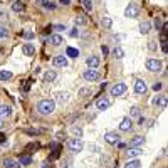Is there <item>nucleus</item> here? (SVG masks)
Instances as JSON below:
<instances>
[{
    "label": "nucleus",
    "instance_id": "nucleus-1",
    "mask_svg": "<svg viewBox=\"0 0 168 168\" xmlns=\"http://www.w3.org/2000/svg\"><path fill=\"white\" fill-rule=\"evenodd\" d=\"M54 109H56V103L52 99H42L37 104V111L40 114H51L54 113Z\"/></svg>",
    "mask_w": 168,
    "mask_h": 168
},
{
    "label": "nucleus",
    "instance_id": "nucleus-2",
    "mask_svg": "<svg viewBox=\"0 0 168 168\" xmlns=\"http://www.w3.org/2000/svg\"><path fill=\"white\" fill-rule=\"evenodd\" d=\"M67 148L71 150V151L79 153V151H83L84 145H83V141H81L79 138H71V140H67Z\"/></svg>",
    "mask_w": 168,
    "mask_h": 168
},
{
    "label": "nucleus",
    "instance_id": "nucleus-3",
    "mask_svg": "<svg viewBox=\"0 0 168 168\" xmlns=\"http://www.w3.org/2000/svg\"><path fill=\"white\" fill-rule=\"evenodd\" d=\"M138 14H140V9H138V5L136 3H128V7L125 9V17H128V19H134V17H138Z\"/></svg>",
    "mask_w": 168,
    "mask_h": 168
},
{
    "label": "nucleus",
    "instance_id": "nucleus-4",
    "mask_svg": "<svg viewBox=\"0 0 168 168\" xmlns=\"http://www.w3.org/2000/svg\"><path fill=\"white\" fill-rule=\"evenodd\" d=\"M146 69H148V71H151V72H158V71H161V61L150 57V59L146 61Z\"/></svg>",
    "mask_w": 168,
    "mask_h": 168
},
{
    "label": "nucleus",
    "instance_id": "nucleus-5",
    "mask_svg": "<svg viewBox=\"0 0 168 168\" xmlns=\"http://www.w3.org/2000/svg\"><path fill=\"white\" fill-rule=\"evenodd\" d=\"M120 138L121 136L116 133V131H109V133L104 134V141L109 143V145H118V143H120Z\"/></svg>",
    "mask_w": 168,
    "mask_h": 168
},
{
    "label": "nucleus",
    "instance_id": "nucleus-6",
    "mask_svg": "<svg viewBox=\"0 0 168 168\" xmlns=\"http://www.w3.org/2000/svg\"><path fill=\"white\" fill-rule=\"evenodd\" d=\"M126 93V84L125 83H118V84H114L113 88H111V96H121V94H125Z\"/></svg>",
    "mask_w": 168,
    "mask_h": 168
},
{
    "label": "nucleus",
    "instance_id": "nucleus-7",
    "mask_svg": "<svg viewBox=\"0 0 168 168\" xmlns=\"http://www.w3.org/2000/svg\"><path fill=\"white\" fill-rule=\"evenodd\" d=\"M83 77H84L86 81H96V79H99V72H98L96 69L89 67L88 71L83 72Z\"/></svg>",
    "mask_w": 168,
    "mask_h": 168
},
{
    "label": "nucleus",
    "instance_id": "nucleus-8",
    "mask_svg": "<svg viewBox=\"0 0 168 168\" xmlns=\"http://www.w3.org/2000/svg\"><path fill=\"white\" fill-rule=\"evenodd\" d=\"M146 91H148L146 83L143 79H138L136 83H134V93H136V94H146Z\"/></svg>",
    "mask_w": 168,
    "mask_h": 168
},
{
    "label": "nucleus",
    "instance_id": "nucleus-9",
    "mask_svg": "<svg viewBox=\"0 0 168 168\" xmlns=\"http://www.w3.org/2000/svg\"><path fill=\"white\" fill-rule=\"evenodd\" d=\"M52 64H54L56 67H66V66H67V57L66 56H56L54 59H52Z\"/></svg>",
    "mask_w": 168,
    "mask_h": 168
},
{
    "label": "nucleus",
    "instance_id": "nucleus-10",
    "mask_svg": "<svg viewBox=\"0 0 168 168\" xmlns=\"http://www.w3.org/2000/svg\"><path fill=\"white\" fill-rule=\"evenodd\" d=\"M109 99L108 98H99V99L96 101V106H98V109H99V111H104L106 108H109Z\"/></svg>",
    "mask_w": 168,
    "mask_h": 168
},
{
    "label": "nucleus",
    "instance_id": "nucleus-11",
    "mask_svg": "<svg viewBox=\"0 0 168 168\" xmlns=\"http://www.w3.org/2000/svg\"><path fill=\"white\" fill-rule=\"evenodd\" d=\"M131 126H133V121H131V118H123L121 123H120V129H121V131H129Z\"/></svg>",
    "mask_w": 168,
    "mask_h": 168
},
{
    "label": "nucleus",
    "instance_id": "nucleus-12",
    "mask_svg": "<svg viewBox=\"0 0 168 168\" xmlns=\"http://www.w3.org/2000/svg\"><path fill=\"white\" fill-rule=\"evenodd\" d=\"M141 153H143V150L140 148V146H134V148H129L128 151H126V157L128 158H138Z\"/></svg>",
    "mask_w": 168,
    "mask_h": 168
},
{
    "label": "nucleus",
    "instance_id": "nucleus-13",
    "mask_svg": "<svg viewBox=\"0 0 168 168\" xmlns=\"http://www.w3.org/2000/svg\"><path fill=\"white\" fill-rule=\"evenodd\" d=\"M12 114V108L5 104H0V118H9Z\"/></svg>",
    "mask_w": 168,
    "mask_h": 168
},
{
    "label": "nucleus",
    "instance_id": "nucleus-14",
    "mask_svg": "<svg viewBox=\"0 0 168 168\" xmlns=\"http://www.w3.org/2000/svg\"><path fill=\"white\" fill-rule=\"evenodd\" d=\"M56 99H57V103L66 104L69 101V93H57L56 94Z\"/></svg>",
    "mask_w": 168,
    "mask_h": 168
},
{
    "label": "nucleus",
    "instance_id": "nucleus-15",
    "mask_svg": "<svg viewBox=\"0 0 168 168\" xmlns=\"http://www.w3.org/2000/svg\"><path fill=\"white\" fill-rule=\"evenodd\" d=\"M143 143H145V138L143 136H134V138H131V141H129V145H131V148H134V146H141Z\"/></svg>",
    "mask_w": 168,
    "mask_h": 168
},
{
    "label": "nucleus",
    "instance_id": "nucleus-16",
    "mask_svg": "<svg viewBox=\"0 0 168 168\" xmlns=\"http://www.w3.org/2000/svg\"><path fill=\"white\" fill-rule=\"evenodd\" d=\"M86 64L89 66V67H93V69H96L98 66H99V59H98L96 56H91V57H88L86 59Z\"/></svg>",
    "mask_w": 168,
    "mask_h": 168
},
{
    "label": "nucleus",
    "instance_id": "nucleus-17",
    "mask_svg": "<svg viewBox=\"0 0 168 168\" xmlns=\"http://www.w3.org/2000/svg\"><path fill=\"white\" fill-rule=\"evenodd\" d=\"M22 52H24V56H34V52H35V47L32 46V44H24V47H22Z\"/></svg>",
    "mask_w": 168,
    "mask_h": 168
},
{
    "label": "nucleus",
    "instance_id": "nucleus-18",
    "mask_svg": "<svg viewBox=\"0 0 168 168\" xmlns=\"http://www.w3.org/2000/svg\"><path fill=\"white\" fill-rule=\"evenodd\" d=\"M150 30H151V24L148 22V20H145V22H141L140 24V32L141 34H150Z\"/></svg>",
    "mask_w": 168,
    "mask_h": 168
},
{
    "label": "nucleus",
    "instance_id": "nucleus-19",
    "mask_svg": "<svg viewBox=\"0 0 168 168\" xmlns=\"http://www.w3.org/2000/svg\"><path fill=\"white\" fill-rule=\"evenodd\" d=\"M153 104H155V106H160V108H165V106H166V98H165V96L155 98V99H153Z\"/></svg>",
    "mask_w": 168,
    "mask_h": 168
},
{
    "label": "nucleus",
    "instance_id": "nucleus-20",
    "mask_svg": "<svg viewBox=\"0 0 168 168\" xmlns=\"http://www.w3.org/2000/svg\"><path fill=\"white\" fill-rule=\"evenodd\" d=\"M49 42H51L52 46H61V44H62V37H61L59 34H54V35H51Z\"/></svg>",
    "mask_w": 168,
    "mask_h": 168
},
{
    "label": "nucleus",
    "instance_id": "nucleus-21",
    "mask_svg": "<svg viewBox=\"0 0 168 168\" xmlns=\"http://www.w3.org/2000/svg\"><path fill=\"white\" fill-rule=\"evenodd\" d=\"M57 77V74H56V71H47L46 74H44V81H46V83H52V81H54Z\"/></svg>",
    "mask_w": 168,
    "mask_h": 168
},
{
    "label": "nucleus",
    "instance_id": "nucleus-22",
    "mask_svg": "<svg viewBox=\"0 0 168 168\" xmlns=\"http://www.w3.org/2000/svg\"><path fill=\"white\" fill-rule=\"evenodd\" d=\"M19 163H20V165H30V163H32V157H30V155H20Z\"/></svg>",
    "mask_w": 168,
    "mask_h": 168
},
{
    "label": "nucleus",
    "instance_id": "nucleus-23",
    "mask_svg": "<svg viewBox=\"0 0 168 168\" xmlns=\"http://www.w3.org/2000/svg\"><path fill=\"white\" fill-rule=\"evenodd\" d=\"M140 160H134V158H129V161L125 165V168H140Z\"/></svg>",
    "mask_w": 168,
    "mask_h": 168
},
{
    "label": "nucleus",
    "instance_id": "nucleus-24",
    "mask_svg": "<svg viewBox=\"0 0 168 168\" xmlns=\"http://www.w3.org/2000/svg\"><path fill=\"white\" fill-rule=\"evenodd\" d=\"M3 166L5 168H17V161L12 160V158H5L3 160Z\"/></svg>",
    "mask_w": 168,
    "mask_h": 168
},
{
    "label": "nucleus",
    "instance_id": "nucleus-25",
    "mask_svg": "<svg viewBox=\"0 0 168 168\" xmlns=\"http://www.w3.org/2000/svg\"><path fill=\"white\" fill-rule=\"evenodd\" d=\"M86 24H88V19H86V15L77 14V17H76V25H86Z\"/></svg>",
    "mask_w": 168,
    "mask_h": 168
},
{
    "label": "nucleus",
    "instance_id": "nucleus-26",
    "mask_svg": "<svg viewBox=\"0 0 168 168\" xmlns=\"http://www.w3.org/2000/svg\"><path fill=\"white\" fill-rule=\"evenodd\" d=\"M12 72L10 71H0V81H9V79H12Z\"/></svg>",
    "mask_w": 168,
    "mask_h": 168
},
{
    "label": "nucleus",
    "instance_id": "nucleus-27",
    "mask_svg": "<svg viewBox=\"0 0 168 168\" xmlns=\"http://www.w3.org/2000/svg\"><path fill=\"white\" fill-rule=\"evenodd\" d=\"M101 24H103V27H104V29H109V27H111V24H113V20H111V17L104 15L103 20H101Z\"/></svg>",
    "mask_w": 168,
    "mask_h": 168
},
{
    "label": "nucleus",
    "instance_id": "nucleus-28",
    "mask_svg": "<svg viewBox=\"0 0 168 168\" xmlns=\"http://www.w3.org/2000/svg\"><path fill=\"white\" fill-rule=\"evenodd\" d=\"M67 57H77L79 56V51H77V49H74V47H67Z\"/></svg>",
    "mask_w": 168,
    "mask_h": 168
},
{
    "label": "nucleus",
    "instance_id": "nucleus-29",
    "mask_svg": "<svg viewBox=\"0 0 168 168\" xmlns=\"http://www.w3.org/2000/svg\"><path fill=\"white\" fill-rule=\"evenodd\" d=\"M113 56L116 57V59H123V56H125V52H123V49L121 47H116L113 51Z\"/></svg>",
    "mask_w": 168,
    "mask_h": 168
},
{
    "label": "nucleus",
    "instance_id": "nucleus-30",
    "mask_svg": "<svg viewBox=\"0 0 168 168\" xmlns=\"http://www.w3.org/2000/svg\"><path fill=\"white\" fill-rule=\"evenodd\" d=\"M12 9H14V12H22L24 10V3L22 2H14V5H12Z\"/></svg>",
    "mask_w": 168,
    "mask_h": 168
},
{
    "label": "nucleus",
    "instance_id": "nucleus-31",
    "mask_svg": "<svg viewBox=\"0 0 168 168\" xmlns=\"http://www.w3.org/2000/svg\"><path fill=\"white\" fill-rule=\"evenodd\" d=\"M129 118H140V109H138L136 106H133V108L129 109Z\"/></svg>",
    "mask_w": 168,
    "mask_h": 168
},
{
    "label": "nucleus",
    "instance_id": "nucleus-32",
    "mask_svg": "<svg viewBox=\"0 0 168 168\" xmlns=\"http://www.w3.org/2000/svg\"><path fill=\"white\" fill-rule=\"evenodd\" d=\"M83 3H84V9L88 10V12H91V10H93V3H91V0H83Z\"/></svg>",
    "mask_w": 168,
    "mask_h": 168
},
{
    "label": "nucleus",
    "instance_id": "nucleus-33",
    "mask_svg": "<svg viewBox=\"0 0 168 168\" xmlns=\"http://www.w3.org/2000/svg\"><path fill=\"white\" fill-rule=\"evenodd\" d=\"M7 35H9V29H7V27H0V39L7 37Z\"/></svg>",
    "mask_w": 168,
    "mask_h": 168
},
{
    "label": "nucleus",
    "instance_id": "nucleus-34",
    "mask_svg": "<svg viewBox=\"0 0 168 168\" xmlns=\"http://www.w3.org/2000/svg\"><path fill=\"white\" fill-rule=\"evenodd\" d=\"M161 25H163V24H161V19L157 17V19H155V27H157L158 30H160V29H161Z\"/></svg>",
    "mask_w": 168,
    "mask_h": 168
},
{
    "label": "nucleus",
    "instance_id": "nucleus-35",
    "mask_svg": "<svg viewBox=\"0 0 168 168\" xmlns=\"http://www.w3.org/2000/svg\"><path fill=\"white\" fill-rule=\"evenodd\" d=\"M72 133H74L77 138H81V134H83V131H81V128H76V126H74V128H72Z\"/></svg>",
    "mask_w": 168,
    "mask_h": 168
},
{
    "label": "nucleus",
    "instance_id": "nucleus-36",
    "mask_svg": "<svg viewBox=\"0 0 168 168\" xmlns=\"http://www.w3.org/2000/svg\"><path fill=\"white\" fill-rule=\"evenodd\" d=\"M34 35H35L34 32H24V39H27V40L29 39H34Z\"/></svg>",
    "mask_w": 168,
    "mask_h": 168
},
{
    "label": "nucleus",
    "instance_id": "nucleus-37",
    "mask_svg": "<svg viewBox=\"0 0 168 168\" xmlns=\"http://www.w3.org/2000/svg\"><path fill=\"white\" fill-rule=\"evenodd\" d=\"M88 94H91V89H81L79 91V96H88Z\"/></svg>",
    "mask_w": 168,
    "mask_h": 168
},
{
    "label": "nucleus",
    "instance_id": "nucleus-38",
    "mask_svg": "<svg viewBox=\"0 0 168 168\" xmlns=\"http://www.w3.org/2000/svg\"><path fill=\"white\" fill-rule=\"evenodd\" d=\"M39 143H30V145H27V150H35V148H39Z\"/></svg>",
    "mask_w": 168,
    "mask_h": 168
},
{
    "label": "nucleus",
    "instance_id": "nucleus-39",
    "mask_svg": "<svg viewBox=\"0 0 168 168\" xmlns=\"http://www.w3.org/2000/svg\"><path fill=\"white\" fill-rule=\"evenodd\" d=\"M44 9H47V10H54L56 9V3H52V2H49L46 7H44Z\"/></svg>",
    "mask_w": 168,
    "mask_h": 168
},
{
    "label": "nucleus",
    "instance_id": "nucleus-40",
    "mask_svg": "<svg viewBox=\"0 0 168 168\" xmlns=\"http://www.w3.org/2000/svg\"><path fill=\"white\" fill-rule=\"evenodd\" d=\"M71 37H79V30H77V27L71 30Z\"/></svg>",
    "mask_w": 168,
    "mask_h": 168
},
{
    "label": "nucleus",
    "instance_id": "nucleus-41",
    "mask_svg": "<svg viewBox=\"0 0 168 168\" xmlns=\"http://www.w3.org/2000/svg\"><path fill=\"white\" fill-rule=\"evenodd\" d=\"M35 2H37V3H39V5H42V7H46V5H47V3H49V2H51V0H35Z\"/></svg>",
    "mask_w": 168,
    "mask_h": 168
},
{
    "label": "nucleus",
    "instance_id": "nucleus-42",
    "mask_svg": "<svg viewBox=\"0 0 168 168\" xmlns=\"http://www.w3.org/2000/svg\"><path fill=\"white\" fill-rule=\"evenodd\" d=\"M52 29H56V30H66V27L61 25V24H57V25H52Z\"/></svg>",
    "mask_w": 168,
    "mask_h": 168
},
{
    "label": "nucleus",
    "instance_id": "nucleus-43",
    "mask_svg": "<svg viewBox=\"0 0 168 168\" xmlns=\"http://www.w3.org/2000/svg\"><path fill=\"white\" fill-rule=\"evenodd\" d=\"M0 20H2V22H5V20H7V14H5V12H2V10H0Z\"/></svg>",
    "mask_w": 168,
    "mask_h": 168
},
{
    "label": "nucleus",
    "instance_id": "nucleus-44",
    "mask_svg": "<svg viewBox=\"0 0 168 168\" xmlns=\"http://www.w3.org/2000/svg\"><path fill=\"white\" fill-rule=\"evenodd\" d=\"M161 88H163V86H161V83H157V84L153 86V89H155V91H157V93H158V91H160V89H161Z\"/></svg>",
    "mask_w": 168,
    "mask_h": 168
},
{
    "label": "nucleus",
    "instance_id": "nucleus-45",
    "mask_svg": "<svg viewBox=\"0 0 168 168\" xmlns=\"http://www.w3.org/2000/svg\"><path fill=\"white\" fill-rule=\"evenodd\" d=\"M59 3H61V5H69L71 0H59Z\"/></svg>",
    "mask_w": 168,
    "mask_h": 168
},
{
    "label": "nucleus",
    "instance_id": "nucleus-46",
    "mask_svg": "<svg viewBox=\"0 0 168 168\" xmlns=\"http://www.w3.org/2000/svg\"><path fill=\"white\" fill-rule=\"evenodd\" d=\"M101 51H103V54H104V56H108V52H109V51H108V47H106V46H103V47H101Z\"/></svg>",
    "mask_w": 168,
    "mask_h": 168
},
{
    "label": "nucleus",
    "instance_id": "nucleus-47",
    "mask_svg": "<svg viewBox=\"0 0 168 168\" xmlns=\"http://www.w3.org/2000/svg\"><path fill=\"white\" fill-rule=\"evenodd\" d=\"M5 141V134H0V143H3Z\"/></svg>",
    "mask_w": 168,
    "mask_h": 168
},
{
    "label": "nucleus",
    "instance_id": "nucleus-48",
    "mask_svg": "<svg viewBox=\"0 0 168 168\" xmlns=\"http://www.w3.org/2000/svg\"><path fill=\"white\" fill-rule=\"evenodd\" d=\"M3 128V121H2V118H0V129Z\"/></svg>",
    "mask_w": 168,
    "mask_h": 168
}]
</instances>
